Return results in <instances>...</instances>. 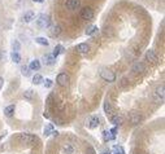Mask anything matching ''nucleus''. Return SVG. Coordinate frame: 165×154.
I'll return each mask as SVG.
<instances>
[{"label":"nucleus","instance_id":"f257e3e1","mask_svg":"<svg viewBox=\"0 0 165 154\" xmlns=\"http://www.w3.org/2000/svg\"><path fill=\"white\" fill-rule=\"evenodd\" d=\"M35 22H36V26H38V27L46 29V27H48V26H50L51 21H50V17H48L47 14H39V16L36 17Z\"/></svg>","mask_w":165,"mask_h":154},{"label":"nucleus","instance_id":"f03ea898","mask_svg":"<svg viewBox=\"0 0 165 154\" xmlns=\"http://www.w3.org/2000/svg\"><path fill=\"white\" fill-rule=\"evenodd\" d=\"M69 80H70V78L66 73H60L56 78V82L60 87H68V86H69Z\"/></svg>","mask_w":165,"mask_h":154},{"label":"nucleus","instance_id":"7ed1b4c3","mask_svg":"<svg viewBox=\"0 0 165 154\" xmlns=\"http://www.w3.org/2000/svg\"><path fill=\"white\" fill-rule=\"evenodd\" d=\"M100 76H101V79H103V80L109 82V83L116 80L115 73H113V71H111V70H101L100 71Z\"/></svg>","mask_w":165,"mask_h":154},{"label":"nucleus","instance_id":"20e7f679","mask_svg":"<svg viewBox=\"0 0 165 154\" xmlns=\"http://www.w3.org/2000/svg\"><path fill=\"white\" fill-rule=\"evenodd\" d=\"M17 139H18L21 143H25V144H30V143L36 141L35 136H33V135H30V133H20Z\"/></svg>","mask_w":165,"mask_h":154},{"label":"nucleus","instance_id":"39448f33","mask_svg":"<svg viewBox=\"0 0 165 154\" xmlns=\"http://www.w3.org/2000/svg\"><path fill=\"white\" fill-rule=\"evenodd\" d=\"M131 71L134 74H137V75H139V74H144L146 73V65L143 64V62H135L134 65H133L131 67Z\"/></svg>","mask_w":165,"mask_h":154},{"label":"nucleus","instance_id":"423d86ee","mask_svg":"<svg viewBox=\"0 0 165 154\" xmlns=\"http://www.w3.org/2000/svg\"><path fill=\"white\" fill-rule=\"evenodd\" d=\"M81 17L83 18V20H87V21L93 20V18H94L93 8H90V7H85V8L81 11Z\"/></svg>","mask_w":165,"mask_h":154},{"label":"nucleus","instance_id":"0eeeda50","mask_svg":"<svg viewBox=\"0 0 165 154\" xmlns=\"http://www.w3.org/2000/svg\"><path fill=\"white\" fill-rule=\"evenodd\" d=\"M164 96H165V87L164 84H161V86L156 87V90H155V98L157 101H164Z\"/></svg>","mask_w":165,"mask_h":154},{"label":"nucleus","instance_id":"6e6552de","mask_svg":"<svg viewBox=\"0 0 165 154\" xmlns=\"http://www.w3.org/2000/svg\"><path fill=\"white\" fill-rule=\"evenodd\" d=\"M129 121H130V123H133V124H138L142 121V117H140V114L138 112L133 110V112L129 113Z\"/></svg>","mask_w":165,"mask_h":154},{"label":"nucleus","instance_id":"1a4fd4ad","mask_svg":"<svg viewBox=\"0 0 165 154\" xmlns=\"http://www.w3.org/2000/svg\"><path fill=\"white\" fill-rule=\"evenodd\" d=\"M146 60H147V61H150V62H152V64H156L159 58H157V54H156V52H155V50L148 49L147 52H146Z\"/></svg>","mask_w":165,"mask_h":154},{"label":"nucleus","instance_id":"9d476101","mask_svg":"<svg viewBox=\"0 0 165 154\" xmlns=\"http://www.w3.org/2000/svg\"><path fill=\"white\" fill-rule=\"evenodd\" d=\"M81 7V0H68L66 1V8L70 11H77Z\"/></svg>","mask_w":165,"mask_h":154},{"label":"nucleus","instance_id":"9b49d317","mask_svg":"<svg viewBox=\"0 0 165 154\" xmlns=\"http://www.w3.org/2000/svg\"><path fill=\"white\" fill-rule=\"evenodd\" d=\"M99 124H100V119H99V117H96V115H94V117H91L89 119V127L91 129L96 128Z\"/></svg>","mask_w":165,"mask_h":154},{"label":"nucleus","instance_id":"f8f14e48","mask_svg":"<svg viewBox=\"0 0 165 154\" xmlns=\"http://www.w3.org/2000/svg\"><path fill=\"white\" fill-rule=\"evenodd\" d=\"M111 122H112L115 126H121L123 123V118L122 115H118V114H113L111 117Z\"/></svg>","mask_w":165,"mask_h":154},{"label":"nucleus","instance_id":"ddd939ff","mask_svg":"<svg viewBox=\"0 0 165 154\" xmlns=\"http://www.w3.org/2000/svg\"><path fill=\"white\" fill-rule=\"evenodd\" d=\"M77 50H78L79 53H82V54H86V53H89L90 45L87 44V43H81V44L77 45Z\"/></svg>","mask_w":165,"mask_h":154},{"label":"nucleus","instance_id":"4468645a","mask_svg":"<svg viewBox=\"0 0 165 154\" xmlns=\"http://www.w3.org/2000/svg\"><path fill=\"white\" fill-rule=\"evenodd\" d=\"M22 18H23V21H25V22H31V21L35 18V13H34L33 11H29V12H26V13L23 14Z\"/></svg>","mask_w":165,"mask_h":154},{"label":"nucleus","instance_id":"2eb2a0df","mask_svg":"<svg viewBox=\"0 0 165 154\" xmlns=\"http://www.w3.org/2000/svg\"><path fill=\"white\" fill-rule=\"evenodd\" d=\"M104 112H105V114H107V115H109V117H112V115L115 114L112 105L109 104L108 101H107V102H104Z\"/></svg>","mask_w":165,"mask_h":154},{"label":"nucleus","instance_id":"dca6fc26","mask_svg":"<svg viewBox=\"0 0 165 154\" xmlns=\"http://www.w3.org/2000/svg\"><path fill=\"white\" fill-rule=\"evenodd\" d=\"M62 150H64V153H66V154H74L76 148H74L72 144H64V146H62Z\"/></svg>","mask_w":165,"mask_h":154},{"label":"nucleus","instance_id":"f3484780","mask_svg":"<svg viewBox=\"0 0 165 154\" xmlns=\"http://www.w3.org/2000/svg\"><path fill=\"white\" fill-rule=\"evenodd\" d=\"M29 69L33 71H36L40 69V62L38 61V60H33V61L30 62V65H29Z\"/></svg>","mask_w":165,"mask_h":154},{"label":"nucleus","instance_id":"a211bd4d","mask_svg":"<svg viewBox=\"0 0 165 154\" xmlns=\"http://www.w3.org/2000/svg\"><path fill=\"white\" fill-rule=\"evenodd\" d=\"M14 110H16V106H14V105H9V106H7L5 109H4V114H5V117H12Z\"/></svg>","mask_w":165,"mask_h":154},{"label":"nucleus","instance_id":"6ab92c4d","mask_svg":"<svg viewBox=\"0 0 165 154\" xmlns=\"http://www.w3.org/2000/svg\"><path fill=\"white\" fill-rule=\"evenodd\" d=\"M44 62H46V65H55L56 58H55L52 54H46V56H44Z\"/></svg>","mask_w":165,"mask_h":154},{"label":"nucleus","instance_id":"aec40b11","mask_svg":"<svg viewBox=\"0 0 165 154\" xmlns=\"http://www.w3.org/2000/svg\"><path fill=\"white\" fill-rule=\"evenodd\" d=\"M103 136H104V140L105 141H111V140H115V135L112 133L111 131H104L103 132Z\"/></svg>","mask_w":165,"mask_h":154},{"label":"nucleus","instance_id":"412c9836","mask_svg":"<svg viewBox=\"0 0 165 154\" xmlns=\"http://www.w3.org/2000/svg\"><path fill=\"white\" fill-rule=\"evenodd\" d=\"M62 52H64V47H62V45H56V47H55V49H53L52 56L56 58V57L59 56L60 53H62Z\"/></svg>","mask_w":165,"mask_h":154},{"label":"nucleus","instance_id":"4be33fe9","mask_svg":"<svg viewBox=\"0 0 165 154\" xmlns=\"http://www.w3.org/2000/svg\"><path fill=\"white\" fill-rule=\"evenodd\" d=\"M98 26H90L89 29L86 30V35L87 37H91V35H94V34H96L98 33Z\"/></svg>","mask_w":165,"mask_h":154},{"label":"nucleus","instance_id":"5701e85b","mask_svg":"<svg viewBox=\"0 0 165 154\" xmlns=\"http://www.w3.org/2000/svg\"><path fill=\"white\" fill-rule=\"evenodd\" d=\"M12 61H13L14 64H20L21 62V56L18 52H13V53H12Z\"/></svg>","mask_w":165,"mask_h":154},{"label":"nucleus","instance_id":"b1692460","mask_svg":"<svg viewBox=\"0 0 165 154\" xmlns=\"http://www.w3.org/2000/svg\"><path fill=\"white\" fill-rule=\"evenodd\" d=\"M42 82H43V76H42V75L36 74V75L33 76V83H34V84H36V86H38V84H40Z\"/></svg>","mask_w":165,"mask_h":154},{"label":"nucleus","instance_id":"393cba45","mask_svg":"<svg viewBox=\"0 0 165 154\" xmlns=\"http://www.w3.org/2000/svg\"><path fill=\"white\" fill-rule=\"evenodd\" d=\"M12 48H13V52H18L21 49V44L18 40H13L12 42Z\"/></svg>","mask_w":165,"mask_h":154},{"label":"nucleus","instance_id":"a878e982","mask_svg":"<svg viewBox=\"0 0 165 154\" xmlns=\"http://www.w3.org/2000/svg\"><path fill=\"white\" fill-rule=\"evenodd\" d=\"M52 132H53L52 124H47L44 128V136H50V135H52Z\"/></svg>","mask_w":165,"mask_h":154},{"label":"nucleus","instance_id":"bb28decb","mask_svg":"<svg viewBox=\"0 0 165 154\" xmlns=\"http://www.w3.org/2000/svg\"><path fill=\"white\" fill-rule=\"evenodd\" d=\"M35 42L38 43V44H40V45H44V47L48 45V40L46 39V38H36Z\"/></svg>","mask_w":165,"mask_h":154},{"label":"nucleus","instance_id":"cd10ccee","mask_svg":"<svg viewBox=\"0 0 165 154\" xmlns=\"http://www.w3.org/2000/svg\"><path fill=\"white\" fill-rule=\"evenodd\" d=\"M23 97H25L26 100H33V97H34V92H33L31 90L25 91V93H23Z\"/></svg>","mask_w":165,"mask_h":154},{"label":"nucleus","instance_id":"c85d7f7f","mask_svg":"<svg viewBox=\"0 0 165 154\" xmlns=\"http://www.w3.org/2000/svg\"><path fill=\"white\" fill-rule=\"evenodd\" d=\"M21 73H22L23 76L30 75V69H29V66H22V67H21Z\"/></svg>","mask_w":165,"mask_h":154},{"label":"nucleus","instance_id":"c756f323","mask_svg":"<svg viewBox=\"0 0 165 154\" xmlns=\"http://www.w3.org/2000/svg\"><path fill=\"white\" fill-rule=\"evenodd\" d=\"M113 150H115V154H125V150H123L122 146L116 145L115 148H113Z\"/></svg>","mask_w":165,"mask_h":154},{"label":"nucleus","instance_id":"7c9ffc66","mask_svg":"<svg viewBox=\"0 0 165 154\" xmlns=\"http://www.w3.org/2000/svg\"><path fill=\"white\" fill-rule=\"evenodd\" d=\"M60 33H61V26H60V25H56V26H55V27H53L52 35H59Z\"/></svg>","mask_w":165,"mask_h":154},{"label":"nucleus","instance_id":"2f4dec72","mask_svg":"<svg viewBox=\"0 0 165 154\" xmlns=\"http://www.w3.org/2000/svg\"><path fill=\"white\" fill-rule=\"evenodd\" d=\"M43 82H44V87L46 88L52 87V80H51V79H46V80H43Z\"/></svg>","mask_w":165,"mask_h":154},{"label":"nucleus","instance_id":"473e14b6","mask_svg":"<svg viewBox=\"0 0 165 154\" xmlns=\"http://www.w3.org/2000/svg\"><path fill=\"white\" fill-rule=\"evenodd\" d=\"M87 153L89 154H95V150L93 148H87Z\"/></svg>","mask_w":165,"mask_h":154},{"label":"nucleus","instance_id":"72a5a7b5","mask_svg":"<svg viewBox=\"0 0 165 154\" xmlns=\"http://www.w3.org/2000/svg\"><path fill=\"white\" fill-rule=\"evenodd\" d=\"M3 83H4V79L0 78V90H1V87H3Z\"/></svg>","mask_w":165,"mask_h":154},{"label":"nucleus","instance_id":"f704fd0d","mask_svg":"<svg viewBox=\"0 0 165 154\" xmlns=\"http://www.w3.org/2000/svg\"><path fill=\"white\" fill-rule=\"evenodd\" d=\"M34 3H43V1H44V0H33Z\"/></svg>","mask_w":165,"mask_h":154},{"label":"nucleus","instance_id":"c9c22d12","mask_svg":"<svg viewBox=\"0 0 165 154\" xmlns=\"http://www.w3.org/2000/svg\"><path fill=\"white\" fill-rule=\"evenodd\" d=\"M101 154H111V151H109V150H105V151H103Z\"/></svg>","mask_w":165,"mask_h":154},{"label":"nucleus","instance_id":"e433bc0d","mask_svg":"<svg viewBox=\"0 0 165 154\" xmlns=\"http://www.w3.org/2000/svg\"><path fill=\"white\" fill-rule=\"evenodd\" d=\"M0 61H3V54H1V50H0Z\"/></svg>","mask_w":165,"mask_h":154}]
</instances>
